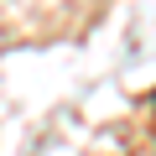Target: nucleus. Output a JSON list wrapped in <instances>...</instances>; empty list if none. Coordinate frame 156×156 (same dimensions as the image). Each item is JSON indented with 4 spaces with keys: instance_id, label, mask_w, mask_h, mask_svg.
Segmentation results:
<instances>
[{
    "instance_id": "obj_1",
    "label": "nucleus",
    "mask_w": 156,
    "mask_h": 156,
    "mask_svg": "<svg viewBox=\"0 0 156 156\" xmlns=\"http://www.w3.org/2000/svg\"><path fill=\"white\" fill-rule=\"evenodd\" d=\"M151 104H156V89H151Z\"/></svg>"
}]
</instances>
